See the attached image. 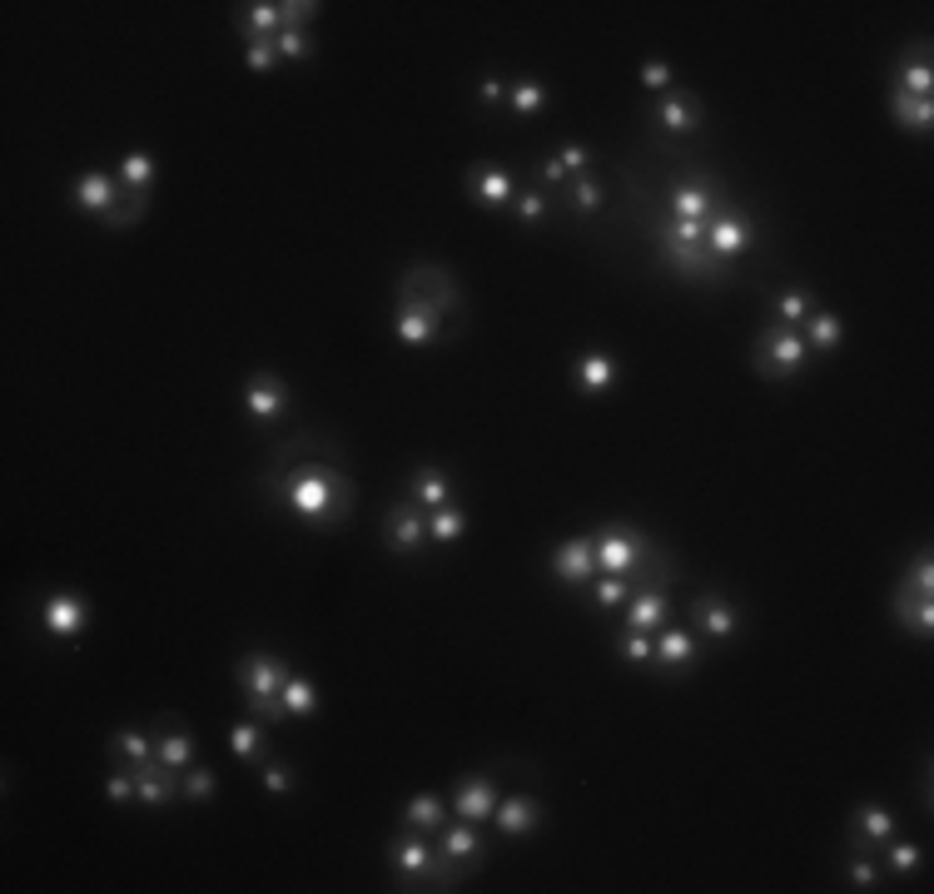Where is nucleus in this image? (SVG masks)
I'll return each mask as SVG.
<instances>
[{
    "instance_id": "17",
    "label": "nucleus",
    "mask_w": 934,
    "mask_h": 894,
    "mask_svg": "<svg viewBox=\"0 0 934 894\" xmlns=\"http://www.w3.org/2000/svg\"><path fill=\"white\" fill-rule=\"evenodd\" d=\"M397 289L423 293V299H428L433 309L442 313V318H448V313H458V303H462V299H458V283H452L442 269H433V264H418V269H408Z\"/></svg>"
},
{
    "instance_id": "12",
    "label": "nucleus",
    "mask_w": 934,
    "mask_h": 894,
    "mask_svg": "<svg viewBox=\"0 0 934 894\" xmlns=\"http://www.w3.org/2000/svg\"><path fill=\"white\" fill-rule=\"evenodd\" d=\"M41 622H45V631H50L55 641H76V636L85 631V622H90V606H85V596L80 592H55V596H45Z\"/></svg>"
},
{
    "instance_id": "48",
    "label": "nucleus",
    "mask_w": 934,
    "mask_h": 894,
    "mask_svg": "<svg viewBox=\"0 0 934 894\" xmlns=\"http://www.w3.org/2000/svg\"><path fill=\"white\" fill-rule=\"evenodd\" d=\"M274 50H279V60H309L313 40L303 31H279V35H274Z\"/></svg>"
},
{
    "instance_id": "45",
    "label": "nucleus",
    "mask_w": 934,
    "mask_h": 894,
    "mask_svg": "<svg viewBox=\"0 0 934 894\" xmlns=\"http://www.w3.org/2000/svg\"><path fill=\"white\" fill-rule=\"evenodd\" d=\"M180 796H189V805H205L209 796H215V776H209L205 765H189L180 776Z\"/></svg>"
},
{
    "instance_id": "52",
    "label": "nucleus",
    "mask_w": 934,
    "mask_h": 894,
    "mask_svg": "<svg viewBox=\"0 0 934 894\" xmlns=\"http://www.w3.org/2000/svg\"><path fill=\"white\" fill-rule=\"evenodd\" d=\"M258 786L269 790V796H289V786H293V770H289V765H279V761H274V765H264V776H258Z\"/></svg>"
},
{
    "instance_id": "50",
    "label": "nucleus",
    "mask_w": 934,
    "mask_h": 894,
    "mask_svg": "<svg viewBox=\"0 0 934 894\" xmlns=\"http://www.w3.org/2000/svg\"><path fill=\"white\" fill-rule=\"evenodd\" d=\"M904 587H914V592L934 596V561H930V547H924L920 557L910 561V577H904Z\"/></svg>"
},
{
    "instance_id": "25",
    "label": "nucleus",
    "mask_w": 934,
    "mask_h": 894,
    "mask_svg": "<svg viewBox=\"0 0 934 894\" xmlns=\"http://www.w3.org/2000/svg\"><path fill=\"white\" fill-rule=\"evenodd\" d=\"M493 820H497V829H503V835H532V829H538V820H542V805L532 796H507V800H497Z\"/></svg>"
},
{
    "instance_id": "10",
    "label": "nucleus",
    "mask_w": 934,
    "mask_h": 894,
    "mask_svg": "<svg viewBox=\"0 0 934 894\" xmlns=\"http://www.w3.org/2000/svg\"><path fill=\"white\" fill-rule=\"evenodd\" d=\"M129 776H135V800H140V805L164 810L174 796H180V776H184V770H170V765L154 755V761H145V765H129Z\"/></svg>"
},
{
    "instance_id": "35",
    "label": "nucleus",
    "mask_w": 934,
    "mask_h": 894,
    "mask_svg": "<svg viewBox=\"0 0 934 894\" xmlns=\"http://www.w3.org/2000/svg\"><path fill=\"white\" fill-rule=\"evenodd\" d=\"M462 532H468V507L448 502L428 512V542H458Z\"/></svg>"
},
{
    "instance_id": "7",
    "label": "nucleus",
    "mask_w": 934,
    "mask_h": 894,
    "mask_svg": "<svg viewBox=\"0 0 934 894\" xmlns=\"http://www.w3.org/2000/svg\"><path fill=\"white\" fill-rule=\"evenodd\" d=\"M656 244H661V259L671 264L681 279H696V283H726L730 279V264H720L706 244H677V239H661V234H656Z\"/></svg>"
},
{
    "instance_id": "54",
    "label": "nucleus",
    "mask_w": 934,
    "mask_h": 894,
    "mask_svg": "<svg viewBox=\"0 0 934 894\" xmlns=\"http://www.w3.org/2000/svg\"><path fill=\"white\" fill-rule=\"evenodd\" d=\"M642 80H646V90H656V95H666V90L677 85V70L666 66V60H652V66L642 70Z\"/></svg>"
},
{
    "instance_id": "49",
    "label": "nucleus",
    "mask_w": 934,
    "mask_h": 894,
    "mask_svg": "<svg viewBox=\"0 0 934 894\" xmlns=\"http://www.w3.org/2000/svg\"><path fill=\"white\" fill-rule=\"evenodd\" d=\"M547 209H552V205H547V195H542V189H522V195L512 199V214L522 219V224H538Z\"/></svg>"
},
{
    "instance_id": "33",
    "label": "nucleus",
    "mask_w": 934,
    "mask_h": 894,
    "mask_svg": "<svg viewBox=\"0 0 934 894\" xmlns=\"http://www.w3.org/2000/svg\"><path fill=\"white\" fill-rule=\"evenodd\" d=\"M279 706H284L289 721H303V716L319 711V690H313L309 676H289L284 681V690H279Z\"/></svg>"
},
{
    "instance_id": "19",
    "label": "nucleus",
    "mask_w": 934,
    "mask_h": 894,
    "mask_svg": "<svg viewBox=\"0 0 934 894\" xmlns=\"http://www.w3.org/2000/svg\"><path fill=\"white\" fill-rule=\"evenodd\" d=\"M895 90H900V95H914V100H930V90H934L930 45H914V50L900 55V66H895Z\"/></svg>"
},
{
    "instance_id": "55",
    "label": "nucleus",
    "mask_w": 934,
    "mask_h": 894,
    "mask_svg": "<svg viewBox=\"0 0 934 894\" xmlns=\"http://www.w3.org/2000/svg\"><path fill=\"white\" fill-rule=\"evenodd\" d=\"M557 160H562V170H567L572 179H577V174H591V150H587V144H567Z\"/></svg>"
},
{
    "instance_id": "37",
    "label": "nucleus",
    "mask_w": 934,
    "mask_h": 894,
    "mask_svg": "<svg viewBox=\"0 0 934 894\" xmlns=\"http://www.w3.org/2000/svg\"><path fill=\"white\" fill-rule=\"evenodd\" d=\"M150 184H154V160L145 150H135V154H125V164H119V189L125 195H150Z\"/></svg>"
},
{
    "instance_id": "26",
    "label": "nucleus",
    "mask_w": 934,
    "mask_h": 894,
    "mask_svg": "<svg viewBox=\"0 0 934 894\" xmlns=\"http://www.w3.org/2000/svg\"><path fill=\"white\" fill-rule=\"evenodd\" d=\"M895 622L910 626L914 636H930L934 631V596L914 592V587L900 582V592H895Z\"/></svg>"
},
{
    "instance_id": "44",
    "label": "nucleus",
    "mask_w": 934,
    "mask_h": 894,
    "mask_svg": "<svg viewBox=\"0 0 934 894\" xmlns=\"http://www.w3.org/2000/svg\"><path fill=\"white\" fill-rule=\"evenodd\" d=\"M109 751L125 755L129 765L154 761V741H150V735H140V731H115V735H109Z\"/></svg>"
},
{
    "instance_id": "4",
    "label": "nucleus",
    "mask_w": 934,
    "mask_h": 894,
    "mask_svg": "<svg viewBox=\"0 0 934 894\" xmlns=\"http://www.w3.org/2000/svg\"><path fill=\"white\" fill-rule=\"evenodd\" d=\"M388 860H393V870L403 880H433V890H452L458 884V864L438 845H428V835H397L388 845Z\"/></svg>"
},
{
    "instance_id": "39",
    "label": "nucleus",
    "mask_w": 934,
    "mask_h": 894,
    "mask_svg": "<svg viewBox=\"0 0 934 894\" xmlns=\"http://www.w3.org/2000/svg\"><path fill=\"white\" fill-rule=\"evenodd\" d=\"M567 205L577 209V214H597V209L607 205V195H602V184L591 179V174H577V179L567 184Z\"/></svg>"
},
{
    "instance_id": "38",
    "label": "nucleus",
    "mask_w": 934,
    "mask_h": 894,
    "mask_svg": "<svg viewBox=\"0 0 934 894\" xmlns=\"http://www.w3.org/2000/svg\"><path fill=\"white\" fill-rule=\"evenodd\" d=\"M507 105H512L517 115H538V109L552 105V90L542 85V80H512V85H507Z\"/></svg>"
},
{
    "instance_id": "42",
    "label": "nucleus",
    "mask_w": 934,
    "mask_h": 894,
    "mask_svg": "<svg viewBox=\"0 0 934 894\" xmlns=\"http://www.w3.org/2000/svg\"><path fill=\"white\" fill-rule=\"evenodd\" d=\"M229 751H234L239 761H254V755H264V721L229 725Z\"/></svg>"
},
{
    "instance_id": "1",
    "label": "nucleus",
    "mask_w": 934,
    "mask_h": 894,
    "mask_svg": "<svg viewBox=\"0 0 934 894\" xmlns=\"http://www.w3.org/2000/svg\"><path fill=\"white\" fill-rule=\"evenodd\" d=\"M274 487H279L284 507H289L299 522H309V527H338V522L354 512V483H348L344 473L323 467V463L293 467V473H284Z\"/></svg>"
},
{
    "instance_id": "18",
    "label": "nucleus",
    "mask_w": 934,
    "mask_h": 894,
    "mask_svg": "<svg viewBox=\"0 0 934 894\" xmlns=\"http://www.w3.org/2000/svg\"><path fill=\"white\" fill-rule=\"evenodd\" d=\"M468 195H473L483 209H503V205H512L517 199V179H512V170L477 164V170L468 174Z\"/></svg>"
},
{
    "instance_id": "36",
    "label": "nucleus",
    "mask_w": 934,
    "mask_h": 894,
    "mask_svg": "<svg viewBox=\"0 0 934 894\" xmlns=\"http://www.w3.org/2000/svg\"><path fill=\"white\" fill-rule=\"evenodd\" d=\"M800 338H806V348L830 353V348H840V338H845V324H840V313H810Z\"/></svg>"
},
{
    "instance_id": "56",
    "label": "nucleus",
    "mask_w": 934,
    "mask_h": 894,
    "mask_svg": "<svg viewBox=\"0 0 934 894\" xmlns=\"http://www.w3.org/2000/svg\"><path fill=\"white\" fill-rule=\"evenodd\" d=\"M477 100H483V105H507V85L497 76H487L483 85H477Z\"/></svg>"
},
{
    "instance_id": "32",
    "label": "nucleus",
    "mask_w": 934,
    "mask_h": 894,
    "mask_svg": "<svg viewBox=\"0 0 934 894\" xmlns=\"http://www.w3.org/2000/svg\"><path fill=\"white\" fill-rule=\"evenodd\" d=\"M403 825L423 829V835H433V829L448 825V805H442L433 790H423V796H413L408 805H403Z\"/></svg>"
},
{
    "instance_id": "41",
    "label": "nucleus",
    "mask_w": 934,
    "mask_h": 894,
    "mask_svg": "<svg viewBox=\"0 0 934 894\" xmlns=\"http://www.w3.org/2000/svg\"><path fill=\"white\" fill-rule=\"evenodd\" d=\"M885 864H890V874H920V864H924V855H920V845H910V840H885Z\"/></svg>"
},
{
    "instance_id": "24",
    "label": "nucleus",
    "mask_w": 934,
    "mask_h": 894,
    "mask_svg": "<svg viewBox=\"0 0 934 894\" xmlns=\"http://www.w3.org/2000/svg\"><path fill=\"white\" fill-rule=\"evenodd\" d=\"M652 661H656V666H666V671L691 666V661H696V636L681 631V626H661V631H656Z\"/></svg>"
},
{
    "instance_id": "51",
    "label": "nucleus",
    "mask_w": 934,
    "mask_h": 894,
    "mask_svg": "<svg viewBox=\"0 0 934 894\" xmlns=\"http://www.w3.org/2000/svg\"><path fill=\"white\" fill-rule=\"evenodd\" d=\"M850 884H855V890H880V864H875L870 855H855V860H850Z\"/></svg>"
},
{
    "instance_id": "6",
    "label": "nucleus",
    "mask_w": 934,
    "mask_h": 894,
    "mask_svg": "<svg viewBox=\"0 0 934 894\" xmlns=\"http://www.w3.org/2000/svg\"><path fill=\"white\" fill-rule=\"evenodd\" d=\"M393 334L403 338L408 348H428L442 338V313L433 309L423 293L397 289V309H393Z\"/></svg>"
},
{
    "instance_id": "8",
    "label": "nucleus",
    "mask_w": 934,
    "mask_h": 894,
    "mask_svg": "<svg viewBox=\"0 0 934 894\" xmlns=\"http://www.w3.org/2000/svg\"><path fill=\"white\" fill-rule=\"evenodd\" d=\"M751 244H756V224L736 214V205H720L716 214L706 219V248L716 254L720 264H730L736 254H746Z\"/></svg>"
},
{
    "instance_id": "27",
    "label": "nucleus",
    "mask_w": 934,
    "mask_h": 894,
    "mask_svg": "<svg viewBox=\"0 0 934 894\" xmlns=\"http://www.w3.org/2000/svg\"><path fill=\"white\" fill-rule=\"evenodd\" d=\"M438 850L448 855L452 864H468V870H477V864H483V840H477L473 820H458V825L442 829V845H438Z\"/></svg>"
},
{
    "instance_id": "2",
    "label": "nucleus",
    "mask_w": 934,
    "mask_h": 894,
    "mask_svg": "<svg viewBox=\"0 0 934 894\" xmlns=\"http://www.w3.org/2000/svg\"><path fill=\"white\" fill-rule=\"evenodd\" d=\"M591 542H597V571H602V577H626L632 587L661 582V561H656L646 532L616 527V522H612V527H602Z\"/></svg>"
},
{
    "instance_id": "21",
    "label": "nucleus",
    "mask_w": 934,
    "mask_h": 894,
    "mask_svg": "<svg viewBox=\"0 0 934 894\" xmlns=\"http://www.w3.org/2000/svg\"><path fill=\"white\" fill-rule=\"evenodd\" d=\"M497 800H503V796H497L493 780H487V776H468L458 786V796H452V810H458L462 820H473V825H477V820H493Z\"/></svg>"
},
{
    "instance_id": "5",
    "label": "nucleus",
    "mask_w": 934,
    "mask_h": 894,
    "mask_svg": "<svg viewBox=\"0 0 934 894\" xmlns=\"http://www.w3.org/2000/svg\"><path fill=\"white\" fill-rule=\"evenodd\" d=\"M806 363H810V348L795 328L775 324V328H765L761 344H756V368H761V378H795Z\"/></svg>"
},
{
    "instance_id": "23",
    "label": "nucleus",
    "mask_w": 934,
    "mask_h": 894,
    "mask_svg": "<svg viewBox=\"0 0 934 894\" xmlns=\"http://www.w3.org/2000/svg\"><path fill=\"white\" fill-rule=\"evenodd\" d=\"M652 115H656V125H661V130H671V135H691V130H696V125H701V109H696V100L677 95V90H666V95H656Z\"/></svg>"
},
{
    "instance_id": "20",
    "label": "nucleus",
    "mask_w": 934,
    "mask_h": 894,
    "mask_svg": "<svg viewBox=\"0 0 934 894\" xmlns=\"http://www.w3.org/2000/svg\"><path fill=\"white\" fill-rule=\"evenodd\" d=\"M736 626H741V616H736V606H730L720 592L696 596V631H706L711 641H730Z\"/></svg>"
},
{
    "instance_id": "31",
    "label": "nucleus",
    "mask_w": 934,
    "mask_h": 894,
    "mask_svg": "<svg viewBox=\"0 0 934 894\" xmlns=\"http://www.w3.org/2000/svg\"><path fill=\"white\" fill-rule=\"evenodd\" d=\"M890 119L900 125V130H910V135H930L934 105L930 100H914V95H900V90H895L890 95Z\"/></svg>"
},
{
    "instance_id": "53",
    "label": "nucleus",
    "mask_w": 934,
    "mask_h": 894,
    "mask_svg": "<svg viewBox=\"0 0 934 894\" xmlns=\"http://www.w3.org/2000/svg\"><path fill=\"white\" fill-rule=\"evenodd\" d=\"M105 800L109 805H129V800H135V776H129V765L119 770V776L105 780Z\"/></svg>"
},
{
    "instance_id": "46",
    "label": "nucleus",
    "mask_w": 934,
    "mask_h": 894,
    "mask_svg": "<svg viewBox=\"0 0 934 894\" xmlns=\"http://www.w3.org/2000/svg\"><path fill=\"white\" fill-rule=\"evenodd\" d=\"M244 66L254 70V76H264V70L279 66V50H274V35H258V40H249L244 50Z\"/></svg>"
},
{
    "instance_id": "15",
    "label": "nucleus",
    "mask_w": 934,
    "mask_h": 894,
    "mask_svg": "<svg viewBox=\"0 0 934 894\" xmlns=\"http://www.w3.org/2000/svg\"><path fill=\"white\" fill-rule=\"evenodd\" d=\"M244 408L254 422H279L284 408H289V388H284L279 373H254L244 388Z\"/></svg>"
},
{
    "instance_id": "34",
    "label": "nucleus",
    "mask_w": 934,
    "mask_h": 894,
    "mask_svg": "<svg viewBox=\"0 0 934 894\" xmlns=\"http://www.w3.org/2000/svg\"><path fill=\"white\" fill-rule=\"evenodd\" d=\"M194 751H199V745H194L189 731H164V735H154V755H160L170 770H189V765H194Z\"/></svg>"
},
{
    "instance_id": "13",
    "label": "nucleus",
    "mask_w": 934,
    "mask_h": 894,
    "mask_svg": "<svg viewBox=\"0 0 934 894\" xmlns=\"http://www.w3.org/2000/svg\"><path fill=\"white\" fill-rule=\"evenodd\" d=\"M552 577H557L562 587H587L591 577H597V542L591 537H572L562 542L557 552H552Z\"/></svg>"
},
{
    "instance_id": "9",
    "label": "nucleus",
    "mask_w": 934,
    "mask_h": 894,
    "mask_svg": "<svg viewBox=\"0 0 934 894\" xmlns=\"http://www.w3.org/2000/svg\"><path fill=\"white\" fill-rule=\"evenodd\" d=\"M726 205V195H720V184L711 179H687V184H677L671 195H666V209H671V219H696V224H706L716 209Z\"/></svg>"
},
{
    "instance_id": "28",
    "label": "nucleus",
    "mask_w": 934,
    "mask_h": 894,
    "mask_svg": "<svg viewBox=\"0 0 934 894\" xmlns=\"http://www.w3.org/2000/svg\"><path fill=\"white\" fill-rule=\"evenodd\" d=\"M895 835V815L885 805H860L850 815V840L855 845H885Z\"/></svg>"
},
{
    "instance_id": "14",
    "label": "nucleus",
    "mask_w": 934,
    "mask_h": 894,
    "mask_svg": "<svg viewBox=\"0 0 934 894\" xmlns=\"http://www.w3.org/2000/svg\"><path fill=\"white\" fill-rule=\"evenodd\" d=\"M666 622H671V602H666V587H661V582L632 587V596H626V626H632V631H661Z\"/></svg>"
},
{
    "instance_id": "22",
    "label": "nucleus",
    "mask_w": 934,
    "mask_h": 894,
    "mask_svg": "<svg viewBox=\"0 0 934 894\" xmlns=\"http://www.w3.org/2000/svg\"><path fill=\"white\" fill-rule=\"evenodd\" d=\"M572 383H577V393H587V398L607 393L616 383V358L612 353H581L577 363H572Z\"/></svg>"
},
{
    "instance_id": "3",
    "label": "nucleus",
    "mask_w": 934,
    "mask_h": 894,
    "mask_svg": "<svg viewBox=\"0 0 934 894\" xmlns=\"http://www.w3.org/2000/svg\"><path fill=\"white\" fill-rule=\"evenodd\" d=\"M289 676H293L289 661L269 657V651H254V657L239 661V681H244V700H249V716H254V721H269V725L289 721L284 706H279V690Z\"/></svg>"
},
{
    "instance_id": "40",
    "label": "nucleus",
    "mask_w": 934,
    "mask_h": 894,
    "mask_svg": "<svg viewBox=\"0 0 934 894\" xmlns=\"http://www.w3.org/2000/svg\"><path fill=\"white\" fill-rule=\"evenodd\" d=\"M626 596H632V582H626V577H602V571H597V582H591V606H597V612L626 606Z\"/></svg>"
},
{
    "instance_id": "43",
    "label": "nucleus",
    "mask_w": 934,
    "mask_h": 894,
    "mask_svg": "<svg viewBox=\"0 0 934 894\" xmlns=\"http://www.w3.org/2000/svg\"><path fill=\"white\" fill-rule=\"evenodd\" d=\"M810 318V299L800 289H785V293H775V324L781 328H800Z\"/></svg>"
},
{
    "instance_id": "29",
    "label": "nucleus",
    "mask_w": 934,
    "mask_h": 894,
    "mask_svg": "<svg viewBox=\"0 0 934 894\" xmlns=\"http://www.w3.org/2000/svg\"><path fill=\"white\" fill-rule=\"evenodd\" d=\"M234 31L249 35V40H258V35H279V31H284V5H274V0H258V5H239Z\"/></svg>"
},
{
    "instance_id": "11",
    "label": "nucleus",
    "mask_w": 934,
    "mask_h": 894,
    "mask_svg": "<svg viewBox=\"0 0 934 894\" xmlns=\"http://www.w3.org/2000/svg\"><path fill=\"white\" fill-rule=\"evenodd\" d=\"M119 179H109L105 170H85L76 179V189H70V199H76L80 214H95V219H109L115 224V205H119Z\"/></svg>"
},
{
    "instance_id": "30",
    "label": "nucleus",
    "mask_w": 934,
    "mask_h": 894,
    "mask_svg": "<svg viewBox=\"0 0 934 894\" xmlns=\"http://www.w3.org/2000/svg\"><path fill=\"white\" fill-rule=\"evenodd\" d=\"M408 497L423 507V512H433V507H448L452 502L448 473H442V467H418V473H413V492Z\"/></svg>"
},
{
    "instance_id": "47",
    "label": "nucleus",
    "mask_w": 934,
    "mask_h": 894,
    "mask_svg": "<svg viewBox=\"0 0 934 894\" xmlns=\"http://www.w3.org/2000/svg\"><path fill=\"white\" fill-rule=\"evenodd\" d=\"M622 661H636V666H642V661H652V651H656V641H652V631H632V626H626L622 631Z\"/></svg>"
},
{
    "instance_id": "57",
    "label": "nucleus",
    "mask_w": 934,
    "mask_h": 894,
    "mask_svg": "<svg viewBox=\"0 0 934 894\" xmlns=\"http://www.w3.org/2000/svg\"><path fill=\"white\" fill-rule=\"evenodd\" d=\"M538 179H542V184H572V174L562 170V160H542V164H538Z\"/></svg>"
},
{
    "instance_id": "16",
    "label": "nucleus",
    "mask_w": 934,
    "mask_h": 894,
    "mask_svg": "<svg viewBox=\"0 0 934 894\" xmlns=\"http://www.w3.org/2000/svg\"><path fill=\"white\" fill-rule=\"evenodd\" d=\"M383 537H388V547L403 552V557H408V552H418L423 542H428V512H423L413 497H408V502H397L393 512H388V532H383Z\"/></svg>"
}]
</instances>
